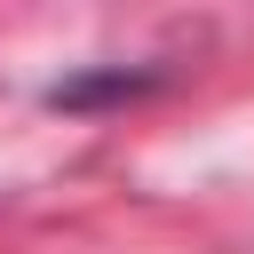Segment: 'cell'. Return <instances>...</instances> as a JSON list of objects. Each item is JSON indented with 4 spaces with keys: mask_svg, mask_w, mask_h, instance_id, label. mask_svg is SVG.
<instances>
[{
    "mask_svg": "<svg viewBox=\"0 0 254 254\" xmlns=\"http://www.w3.org/2000/svg\"><path fill=\"white\" fill-rule=\"evenodd\" d=\"M135 87H151V71H103V79H64V87H48V103H95V95H135Z\"/></svg>",
    "mask_w": 254,
    "mask_h": 254,
    "instance_id": "obj_1",
    "label": "cell"
}]
</instances>
